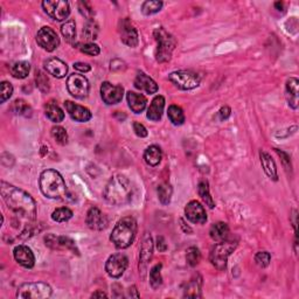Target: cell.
Instances as JSON below:
<instances>
[{
	"label": "cell",
	"mask_w": 299,
	"mask_h": 299,
	"mask_svg": "<svg viewBox=\"0 0 299 299\" xmlns=\"http://www.w3.org/2000/svg\"><path fill=\"white\" fill-rule=\"evenodd\" d=\"M2 198L9 209L16 215L18 221H25L27 225L32 223L36 218V205L34 199L28 193L2 181L0 186Z\"/></svg>",
	"instance_id": "cell-1"
},
{
	"label": "cell",
	"mask_w": 299,
	"mask_h": 299,
	"mask_svg": "<svg viewBox=\"0 0 299 299\" xmlns=\"http://www.w3.org/2000/svg\"><path fill=\"white\" fill-rule=\"evenodd\" d=\"M103 196L111 205H125L130 201L132 196V186L130 180L122 174H117V176L112 177L104 188Z\"/></svg>",
	"instance_id": "cell-2"
},
{
	"label": "cell",
	"mask_w": 299,
	"mask_h": 299,
	"mask_svg": "<svg viewBox=\"0 0 299 299\" xmlns=\"http://www.w3.org/2000/svg\"><path fill=\"white\" fill-rule=\"evenodd\" d=\"M40 189L48 199H66L67 186L61 174L55 169H46L40 176Z\"/></svg>",
	"instance_id": "cell-3"
},
{
	"label": "cell",
	"mask_w": 299,
	"mask_h": 299,
	"mask_svg": "<svg viewBox=\"0 0 299 299\" xmlns=\"http://www.w3.org/2000/svg\"><path fill=\"white\" fill-rule=\"evenodd\" d=\"M137 234V222L134 218L127 217L117 222L113 228L110 240L116 248L126 249L134 242Z\"/></svg>",
	"instance_id": "cell-4"
},
{
	"label": "cell",
	"mask_w": 299,
	"mask_h": 299,
	"mask_svg": "<svg viewBox=\"0 0 299 299\" xmlns=\"http://www.w3.org/2000/svg\"><path fill=\"white\" fill-rule=\"evenodd\" d=\"M153 34L157 41V61L160 63L168 62L172 58V53L174 51V48H176V39H174L173 35H171L168 32H166L162 27L157 28Z\"/></svg>",
	"instance_id": "cell-5"
},
{
	"label": "cell",
	"mask_w": 299,
	"mask_h": 299,
	"mask_svg": "<svg viewBox=\"0 0 299 299\" xmlns=\"http://www.w3.org/2000/svg\"><path fill=\"white\" fill-rule=\"evenodd\" d=\"M237 247V242L235 241H222L218 242L217 244L211 248L209 253V260L213 266L218 270L223 271L227 268V262L228 257L232 255V252L235 250Z\"/></svg>",
	"instance_id": "cell-6"
},
{
	"label": "cell",
	"mask_w": 299,
	"mask_h": 299,
	"mask_svg": "<svg viewBox=\"0 0 299 299\" xmlns=\"http://www.w3.org/2000/svg\"><path fill=\"white\" fill-rule=\"evenodd\" d=\"M52 296V287L46 283H25L19 286L17 298L22 299H45Z\"/></svg>",
	"instance_id": "cell-7"
},
{
	"label": "cell",
	"mask_w": 299,
	"mask_h": 299,
	"mask_svg": "<svg viewBox=\"0 0 299 299\" xmlns=\"http://www.w3.org/2000/svg\"><path fill=\"white\" fill-rule=\"evenodd\" d=\"M168 79L181 90H192L199 87L201 77L194 71L178 70L168 75Z\"/></svg>",
	"instance_id": "cell-8"
},
{
	"label": "cell",
	"mask_w": 299,
	"mask_h": 299,
	"mask_svg": "<svg viewBox=\"0 0 299 299\" xmlns=\"http://www.w3.org/2000/svg\"><path fill=\"white\" fill-rule=\"evenodd\" d=\"M42 9L47 16L58 21H63L69 17V3L64 0H46L42 2Z\"/></svg>",
	"instance_id": "cell-9"
},
{
	"label": "cell",
	"mask_w": 299,
	"mask_h": 299,
	"mask_svg": "<svg viewBox=\"0 0 299 299\" xmlns=\"http://www.w3.org/2000/svg\"><path fill=\"white\" fill-rule=\"evenodd\" d=\"M67 89L75 98H86L89 94V82L83 75L73 74L67 79Z\"/></svg>",
	"instance_id": "cell-10"
},
{
	"label": "cell",
	"mask_w": 299,
	"mask_h": 299,
	"mask_svg": "<svg viewBox=\"0 0 299 299\" xmlns=\"http://www.w3.org/2000/svg\"><path fill=\"white\" fill-rule=\"evenodd\" d=\"M129 266V260L123 253H113L105 263V271L112 278H119Z\"/></svg>",
	"instance_id": "cell-11"
},
{
	"label": "cell",
	"mask_w": 299,
	"mask_h": 299,
	"mask_svg": "<svg viewBox=\"0 0 299 299\" xmlns=\"http://www.w3.org/2000/svg\"><path fill=\"white\" fill-rule=\"evenodd\" d=\"M36 42L45 51L54 52L60 46V37L53 28L42 27L36 34Z\"/></svg>",
	"instance_id": "cell-12"
},
{
	"label": "cell",
	"mask_w": 299,
	"mask_h": 299,
	"mask_svg": "<svg viewBox=\"0 0 299 299\" xmlns=\"http://www.w3.org/2000/svg\"><path fill=\"white\" fill-rule=\"evenodd\" d=\"M124 89L122 86L112 84L110 82H104L101 86V97L104 103L113 105L123 100Z\"/></svg>",
	"instance_id": "cell-13"
},
{
	"label": "cell",
	"mask_w": 299,
	"mask_h": 299,
	"mask_svg": "<svg viewBox=\"0 0 299 299\" xmlns=\"http://www.w3.org/2000/svg\"><path fill=\"white\" fill-rule=\"evenodd\" d=\"M119 36L120 40L124 45H126L129 47H137L139 39H138V33L137 29L135 28V26L131 24V21L129 19H122L119 22Z\"/></svg>",
	"instance_id": "cell-14"
},
{
	"label": "cell",
	"mask_w": 299,
	"mask_h": 299,
	"mask_svg": "<svg viewBox=\"0 0 299 299\" xmlns=\"http://www.w3.org/2000/svg\"><path fill=\"white\" fill-rule=\"evenodd\" d=\"M185 215H186L187 220L191 221L195 225H203L207 221V214L203 206L199 201L188 202L186 208H185Z\"/></svg>",
	"instance_id": "cell-15"
},
{
	"label": "cell",
	"mask_w": 299,
	"mask_h": 299,
	"mask_svg": "<svg viewBox=\"0 0 299 299\" xmlns=\"http://www.w3.org/2000/svg\"><path fill=\"white\" fill-rule=\"evenodd\" d=\"M45 242H46V245L52 249H58V250H60V249H66V250H71L78 253L76 243L70 237L56 236L53 235V234H49V235L45 237Z\"/></svg>",
	"instance_id": "cell-16"
},
{
	"label": "cell",
	"mask_w": 299,
	"mask_h": 299,
	"mask_svg": "<svg viewBox=\"0 0 299 299\" xmlns=\"http://www.w3.org/2000/svg\"><path fill=\"white\" fill-rule=\"evenodd\" d=\"M13 256L14 260H16L21 267H24L26 269H31L34 267V264H35V256H34L32 249L28 248L27 245L20 244L14 248Z\"/></svg>",
	"instance_id": "cell-17"
},
{
	"label": "cell",
	"mask_w": 299,
	"mask_h": 299,
	"mask_svg": "<svg viewBox=\"0 0 299 299\" xmlns=\"http://www.w3.org/2000/svg\"><path fill=\"white\" fill-rule=\"evenodd\" d=\"M86 223L93 230H103L108 226V219L97 207H92L86 217Z\"/></svg>",
	"instance_id": "cell-18"
},
{
	"label": "cell",
	"mask_w": 299,
	"mask_h": 299,
	"mask_svg": "<svg viewBox=\"0 0 299 299\" xmlns=\"http://www.w3.org/2000/svg\"><path fill=\"white\" fill-rule=\"evenodd\" d=\"M64 107H66V110L69 113L71 119H74L75 122L84 123L92 119V112L89 109L82 107V105H78L71 101H66Z\"/></svg>",
	"instance_id": "cell-19"
},
{
	"label": "cell",
	"mask_w": 299,
	"mask_h": 299,
	"mask_svg": "<svg viewBox=\"0 0 299 299\" xmlns=\"http://www.w3.org/2000/svg\"><path fill=\"white\" fill-rule=\"evenodd\" d=\"M152 252H153V242L152 237L149 233H145L141 249V259H139V270L142 272H145L146 267L149 262L152 259Z\"/></svg>",
	"instance_id": "cell-20"
},
{
	"label": "cell",
	"mask_w": 299,
	"mask_h": 299,
	"mask_svg": "<svg viewBox=\"0 0 299 299\" xmlns=\"http://www.w3.org/2000/svg\"><path fill=\"white\" fill-rule=\"evenodd\" d=\"M45 69H46L49 75H52V76H54L56 78H62L66 76L68 73L67 64L64 63L62 60L56 58L48 59L47 61L45 62Z\"/></svg>",
	"instance_id": "cell-21"
},
{
	"label": "cell",
	"mask_w": 299,
	"mask_h": 299,
	"mask_svg": "<svg viewBox=\"0 0 299 299\" xmlns=\"http://www.w3.org/2000/svg\"><path fill=\"white\" fill-rule=\"evenodd\" d=\"M135 87L139 90H142V92H145L146 94H156L158 92V84L156 82L153 81L152 78L150 76H147L146 74L142 73V71H139L137 74V76L135 78V82H134Z\"/></svg>",
	"instance_id": "cell-22"
},
{
	"label": "cell",
	"mask_w": 299,
	"mask_h": 299,
	"mask_svg": "<svg viewBox=\"0 0 299 299\" xmlns=\"http://www.w3.org/2000/svg\"><path fill=\"white\" fill-rule=\"evenodd\" d=\"M165 108V98L161 96V95H158L153 98L152 103L147 109V118L150 120H153V122H158V120L161 119L162 112H164Z\"/></svg>",
	"instance_id": "cell-23"
},
{
	"label": "cell",
	"mask_w": 299,
	"mask_h": 299,
	"mask_svg": "<svg viewBox=\"0 0 299 299\" xmlns=\"http://www.w3.org/2000/svg\"><path fill=\"white\" fill-rule=\"evenodd\" d=\"M126 98H127V103L129 107L135 113H141L146 108V98L144 95L142 94H137L134 92H129L126 94Z\"/></svg>",
	"instance_id": "cell-24"
},
{
	"label": "cell",
	"mask_w": 299,
	"mask_h": 299,
	"mask_svg": "<svg viewBox=\"0 0 299 299\" xmlns=\"http://www.w3.org/2000/svg\"><path fill=\"white\" fill-rule=\"evenodd\" d=\"M298 84L299 81L296 77H291L286 82V100L292 109L298 108Z\"/></svg>",
	"instance_id": "cell-25"
},
{
	"label": "cell",
	"mask_w": 299,
	"mask_h": 299,
	"mask_svg": "<svg viewBox=\"0 0 299 299\" xmlns=\"http://www.w3.org/2000/svg\"><path fill=\"white\" fill-rule=\"evenodd\" d=\"M260 157H261V164H262V167H263L264 172H266L267 176L270 178V179L277 181V179H278L277 167H276L275 161L272 160L270 154L267 153V152H261Z\"/></svg>",
	"instance_id": "cell-26"
},
{
	"label": "cell",
	"mask_w": 299,
	"mask_h": 299,
	"mask_svg": "<svg viewBox=\"0 0 299 299\" xmlns=\"http://www.w3.org/2000/svg\"><path fill=\"white\" fill-rule=\"evenodd\" d=\"M210 238L215 242L226 241L229 235V227L226 222H217L210 227Z\"/></svg>",
	"instance_id": "cell-27"
},
{
	"label": "cell",
	"mask_w": 299,
	"mask_h": 299,
	"mask_svg": "<svg viewBox=\"0 0 299 299\" xmlns=\"http://www.w3.org/2000/svg\"><path fill=\"white\" fill-rule=\"evenodd\" d=\"M45 111H46V116L52 120V122L60 123L64 119L63 110L54 101H49L48 103L45 105Z\"/></svg>",
	"instance_id": "cell-28"
},
{
	"label": "cell",
	"mask_w": 299,
	"mask_h": 299,
	"mask_svg": "<svg viewBox=\"0 0 299 299\" xmlns=\"http://www.w3.org/2000/svg\"><path fill=\"white\" fill-rule=\"evenodd\" d=\"M161 149L157 145L149 146L144 152V159H145L146 164L150 166H157L161 161Z\"/></svg>",
	"instance_id": "cell-29"
},
{
	"label": "cell",
	"mask_w": 299,
	"mask_h": 299,
	"mask_svg": "<svg viewBox=\"0 0 299 299\" xmlns=\"http://www.w3.org/2000/svg\"><path fill=\"white\" fill-rule=\"evenodd\" d=\"M201 277L198 276L196 278H193L191 282L187 284L186 289H185V297H191V298H196L201 297Z\"/></svg>",
	"instance_id": "cell-30"
},
{
	"label": "cell",
	"mask_w": 299,
	"mask_h": 299,
	"mask_svg": "<svg viewBox=\"0 0 299 299\" xmlns=\"http://www.w3.org/2000/svg\"><path fill=\"white\" fill-rule=\"evenodd\" d=\"M29 70H31V64L26 61H19L14 63L12 68H11V74H12L13 77L21 79L28 76Z\"/></svg>",
	"instance_id": "cell-31"
},
{
	"label": "cell",
	"mask_w": 299,
	"mask_h": 299,
	"mask_svg": "<svg viewBox=\"0 0 299 299\" xmlns=\"http://www.w3.org/2000/svg\"><path fill=\"white\" fill-rule=\"evenodd\" d=\"M61 33L67 42L74 44L76 40V24L74 20H68L64 22L61 27Z\"/></svg>",
	"instance_id": "cell-32"
},
{
	"label": "cell",
	"mask_w": 299,
	"mask_h": 299,
	"mask_svg": "<svg viewBox=\"0 0 299 299\" xmlns=\"http://www.w3.org/2000/svg\"><path fill=\"white\" fill-rule=\"evenodd\" d=\"M157 192H158L159 201H160L162 205H168V203L171 202L173 189L168 183H162L159 185Z\"/></svg>",
	"instance_id": "cell-33"
},
{
	"label": "cell",
	"mask_w": 299,
	"mask_h": 299,
	"mask_svg": "<svg viewBox=\"0 0 299 299\" xmlns=\"http://www.w3.org/2000/svg\"><path fill=\"white\" fill-rule=\"evenodd\" d=\"M168 118L174 125H183L185 123V115L183 109L178 105H171L168 108Z\"/></svg>",
	"instance_id": "cell-34"
},
{
	"label": "cell",
	"mask_w": 299,
	"mask_h": 299,
	"mask_svg": "<svg viewBox=\"0 0 299 299\" xmlns=\"http://www.w3.org/2000/svg\"><path fill=\"white\" fill-rule=\"evenodd\" d=\"M162 5H164L162 2H157V0H147V2L143 3L142 13L144 16H152V14H156L161 10Z\"/></svg>",
	"instance_id": "cell-35"
},
{
	"label": "cell",
	"mask_w": 299,
	"mask_h": 299,
	"mask_svg": "<svg viewBox=\"0 0 299 299\" xmlns=\"http://www.w3.org/2000/svg\"><path fill=\"white\" fill-rule=\"evenodd\" d=\"M198 192H199V195L201 196V199L203 200V202H205L208 207H209V208H214L215 207L214 200L210 196L209 187H208L207 181H201V183L199 184Z\"/></svg>",
	"instance_id": "cell-36"
},
{
	"label": "cell",
	"mask_w": 299,
	"mask_h": 299,
	"mask_svg": "<svg viewBox=\"0 0 299 299\" xmlns=\"http://www.w3.org/2000/svg\"><path fill=\"white\" fill-rule=\"evenodd\" d=\"M83 37H84L86 40H95L97 39V35H98V25L96 24V21L95 20H88L87 21V24L84 25V27H83Z\"/></svg>",
	"instance_id": "cell-37"
},
{
	"label": "cell",
	"mask_w": 299,
	"mask_h": 299,
	"mask_svg": "<svg viewBox=\"0 0 299 299\" xmlns=\"http://www.w3.org/2000/svg\"><path fill=\"white\" fill-rule=\"evenodd\" d=\"M12 111L17 115L28 117L31 116L32 109L29 107L28 103H26L24 100H16L12 104Z\"/></svg>",
	"instance_id": "cell-38"
},
{
	"label": "cell",
	"mask_w": 299,
	"mask_h": 299,
	"mask_svg": "<svg viewBox=\"0 0 299 299\" xmlns=\"http://www.w3.org/2000/svg\"><path fill=\"white\" fill-rule=\"evenodd\" d=\"M71 218H73V211L67 207L58 208V209H55L52 214V219L55 222H67L68 220H70Z\"/></svg>",
	"instance_id": "cell-39"
},
{
	"label": "cell",
	"mask_w": 299,
	"mask_h": 299,
	"mask_svg": "<svg viewBox=\"0 0 299 299\" xmlns=\"http://www.w3.org/2000/svg\"><path fill=\"white\" fill-rule=\"evenodd\" d=\"M161 264H156L150 271V284L153 289H158L159 286L162 284V278H161Z\"/></svg>",
	"instance_id": "cell-40"
},
{
	"label": "cell",
	"mask_w": 299,
	"mask_h": 299,
	"mask_svg": "<svg viewBox=\"0 0 299 299\" xmlns=\"http://www.w3.org/2000/svg\"><path fill=\"white\" fill-rule=\"evenodd\" d=\"M52 137L55 139L56 143H59L60 145H66L68 142V134L66 129L62 126H54L52 127Z\"/></svg>",
	"instance_id": "cell-41"
},
{
	"label": "cell",
	"mask_w": 299,
	"mask_h": 299,
	"mask_svg": "<svg viewBox=\"0 0 299 299\" xmlns=\"http://www.w3.org/2000/svg\"><path fill=\"white\" fill-rule=\"evenodd\" d=\"M186 261L188 263V266L191 267H196L201 260V253H200V250L195 247H191L187 249L186 251Z\"/></svg>",
	"instance_id": "cell-42"
},
{
	"label": "cell",
	"mask_w": 299,
	"mask_h": 299,
	"mask_svg": "<svg viewBox=\"0 0 299 299\" xmlns=\"http://www.w3.org/2000/svg\"><path fill=\"white\" fill-rule=\"evenodd\" d=\"M35 81H36V86L42 93H47L49 92V78L47 77V75L42 73V71H36V76H35Z\"/></svg>",
	"instance_id": "cell-43"
},
{
	"label": "cell",
	"mask_w": 299,
	"mask_h": 299,
	"mask_svg": "<svg viewBox=\"0 0 299 299\" xmlns=\"http://www.w3.org/2000/svg\"><path fill=\"white\" fill-rule=\"evenodd\" d=\"M271 255L268 251H259L255 255V262L261 268H267L270 264Z\"/></svg>",
	"instance_id": "cell-44"
},
{
	"label": "cell",
	"mask_w": 299,
	"mask_h": 299,
	"mask_svg": "<svg viewBox=\"0 0 299 299\" xmlns=\"http://www.w3.org/2000/svg\"><path fill=\"white\" fill-rule=\"evenodd\" d=\"M0 93H2L0 94V96H2V98H0V102H2V103H5L7 100H10V97L12 96V94H13L12 84L7 81L2 82V89H0Z\"/></svg>",
	"instance_id": "cell-45"
},
{
	"label": "cell",
	"mask_w": 299,
	"mask_h": 299,
	"mask_svg": "<svg viewBox=\"0 0 299 299\" xmlns=\"http://www.w3.org/2000/svg\"><path fill=\"white\" fill-rule=\"evenodd\" d=\"M78 10H79V13H81L83 17L88 19V20H93L95 12H94L92 5H90L88 2H79L78 3Z\"/></svg>",
	"instance_id": "cell-46"
},
{
	"label": "cell",
	"mask_w": 299,
	"mask_h": 299,
	"mask_svg": "<svg viewBox=\"0 0 299 299\" xmlns=\"http://www.w3.org/2000/svg\"><path fill=\"white\" fill-rule=\"evenodd\" d=\"M81 52L84 53V54H87V55H89V56H97L101 53V49L96 44L88 42V44L82 45Z\"/></svg>",
	"instance_id": "cell-47"
},
{
	"label": "cell",
	"mask_w": 299,
	"mask_h": 299,
	"mask_svg": "<svg viewBox=\"0 0 299 299\" xmlns=\"http://www.w3.org/2000/svg\"><path fill=\"white\" fill-rule=\"evenodd\" d=\"M134 131H135V134L137 135L138 137H141V138H145V137H147V135H149V132H147L146 127L144 126L143 124L138 123V122L134 123Z\"/></svg>",
	"instance_id": "cell-48"
},
{
	"label": "cell",
	"mask_w": 299,
	"mask_h": 299,
	"mask_svg": "<svg viewBox=\"0 0 299 299\" xmlns=\"http://www.w3.org/2000/svg\"><path fill=\"white\" fill-rule=\"evenodd\" d=\"M275 150H276V152H277V153L279 154V157H281L282 162H283L284 167H285L286 171H287V172L291 171V161H290L289 154L285 153V152H283V151L278 150V149H275Z\"/></svg>",
	"instance_id": "cell-49"
},
{
	"label": "cell",
	"mask_w": 299,
	"mask_h": 299,
	"mask_svg": "<svg viewBox=\"0 0 299 299\" xmlns=\"http://www.w3.org/2000/svg\"><path fill=\"white\" fill-rule=\"evenodd\" d=\"M74 68L78 71H81V73H88L92 69V67L89 66L88 63H84V62H76L74 63Z\"/></svg>",
	"instance_id": "cell-50"
},
{
	"label": "cell",
	"mask_w": 299,
	"mask_h": 299,
	"mask_svg": "<svg viewBox=\"0 0 299 299\" xmlns=\"http://www.w3.org/2000/svg\"><path fill=\"white\" fill-rule=\"evenodd\" d=\"M230 108L229 107H222L220 109V111H219V118H220V120H226L229 118L230 116Z\"/></svg>",
	"instance_id": "cell-51"
},
{
	"label": "cell",
	"mask_w": 299,
	"mask_h": 299,
	"mask_svg": "<svg viewBox=\"0 0 299 299\" xmlns=\"http://www.w3.org/2000/svg\"><path fill=\"white\" fill-rule=\"evenodd\" d=\"M157 248L159 251H165L166 249H167V244H166V242L162 236L157 237Z\"/></svg>",
	"instance_id": "cell-52"
},
{
	"label": "cell",
	"mask_w": 299,
	"mask_h": 299,
	"mask_svg": "<svg viewBox=\"0 0 299 299\" xmlns=\"http://www.w3.org/2000/svg\"><path fill=\"white\" fill-rule=\"evenodd\" d=\"M93 298H96V297H107V293L102 292V291H97V292L93 293Z\"/></svg>",
	"instance_id": "cell-53"
}]
</instances>
